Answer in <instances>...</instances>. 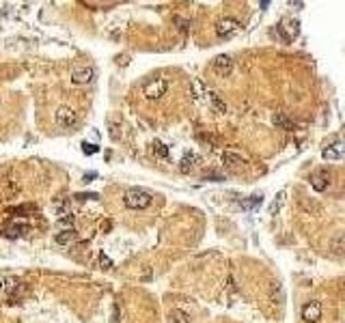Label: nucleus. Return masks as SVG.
Returning a JSON list of instances; mask_svg holds the SVG:
<instances>
[{
  "label": "nucleus",
  "instance_id": "obj_1",
  "mask_svg": "<svg viewBox=\"0 0 345 323\" xmlns=\"http://www.w3.org/2000/svg\"><path fill=\"white\" fill-rule=\"evenodd\" d=\"M153 196L143 187H129V190L123 194V203H126L127 209H147L151 205Z\"/></svg>",
  "mask_w": 345,
  "mask_h": 323
},
{
  "label": "nucleus",
  "instance_id": "obj_2",
  "mask_svg": "<svg viewBox=\"0 0 345 323\" xmlns=\"http://www.w3.org/2000/svg\"><path fill=\"white\" fill-rule=\"evenodd\" d=\"M166 91H168V82L164 80V78H156V80L145 84L143 93L147 99H162L164 95H166Z\"/></svg>",
  "mask_w": 345,
  "mask_h": 323
},
{
  "label": "nucleus",
  "instance_id": "obj_3",
  "mask_svg": "<svg viewBox=\"0 0 345 323\" xmlns=\"http://www.w3.org/2000/svg\"><path fill=\"white\" fill-rule=\"evenodd\" d=\"M214 73L220 78H227L229 73L233 71V58L229 56V54H218L216 58H214V65H212Z\"/></svg>",
  "mask_w": 345,
  "mask_h": 323
},
{
  "label": "nucleus",
  "instance_id": "obj_4",
  "mask_svg": "<svg viewBox=\"0 0 345 323\" xmlns=\"http://www.w3.org/2000/svg\"><path fill=\"white\" fill-rule=\"evenodd\" d=\"M239 31V22L236 17H224V19H220L218 22V26H216V34L220 39H227V37H231V34H236Z\"/></svg>",
  "mask_w": 345,
  "mask_h": 323
},
{
  "label": "nucleus",
  "instance_id": "obj_5",
  "mask_svg": "<svg viewBox=\"0 0 345 323\" xmlns=\"http://www.w3.org/2000/svg\"><path fill=\"white\" fill-rule=\"evenodd\" d=\"M54 119H56V123L61 127H73V125H76V121H78L76 112H73L69 106H61V108H58V110L54 112Z\"/></svg>",
  "mask_w": 345,
  "mask_h": 323
},
{
  "label": "nucleus",
  "instance_id": "obj_6",
  "mask_svg": "<svg viewBox=\"0 0 345 323\" xmlns=\"http://www.w3.org/2000/svg\"><path fill=\"white\" fill-rule=\"evenodd\" d=\"M319 317H322V304L317 300L307 302L302 308V319L307 323H315V321H319Z\"/></svg>",
  "mask_w": 345,
  "mask_h": 323
},
{
  "label": "nucleus",
  "instance_id": "obj_7",
  "mask_svg": "<svg viewBox=\"0 0 345 323\" xmlns=\"http://www.w3.org/2000/svg\"><path fill=\"white\" fill-rule=\"evenodd\" d=\"M95 78V69L93 67H76L72 71V82L73 84H89Z\"/></svg>",
  "mask_w": 345,
  "mask_h": 323
},
{
  "label": "nucleus",
  "instance_id": "obj_8",
  "mask_svg": "<svg viewBox=\"0 0 345 323\" xmlns=\"http://www.w3.org/2000/svg\"><path fill=\"white\" fill-rule=\"evenodd\" d=\"M222 164H224V168H229L231 172H237V170H242V168L246 166L244 157H239L237 153H231V151H227L222 155Z\"/></svg>",
  "mask_w": 345,
  "mask_h": 323
},
{
  "label": "nucleus",
  "instance_id": "obj_9",
  "mask_svg": "<svg viewBox=\"0 0 345 323\" xmlns=\"http://www.w3.org/2000/svg\"><path fill=\"white\" fill-rule=\"evenodd\" d=\"M298 33H300V24L296 22V19L287 22L285 26H278V34H281L283 41H287V43H291L293 39L298 37Z\"/></svg>",
  "mask_w": 345,
  "mask_h": 323
},
{
  "label": "nucleus",
  "instance_id": "obj_10",
  "mask_svg": "<svg viewBox=\"0 0 345 323\" xmlns=\"http://www.w3.org/2000/svg\"><path fill=\"white\" fill-rule=\"evenodd\" d=\"M311 186H313L315 192H326L328 186H330V175H328V170L315 172V175L311 177Z\"/></svg>",
  "mask_w": 345,
  "mask_h": 323
},
{
  "label": "nucleus",
  "instance_id": "obj_11",
  "mask_svg": "<svg viewBox=\"0 0 345 323\" xmlns=\"http://www.w3.org/2000/svg\"><path fill=\"white\" fill-rule=\"evenodd\" d=\"M268 300L272 302L274 306H281L283 302H285V291H283V287L278 285V282H272V285H270V289H268Z\"/></svg>",
  "mask_w": 345,
  "mask_h": 323
},
{
  "label": "nucleus",
  "instance_id": "obj_12",
  "mask_svg": "<svg viewBox=\"0 0 345 323\" xmlns=\"http://www.w3.org/2000/svg\"><path fill=\"white\" fill-rule=\"evenodd\" d=\"M330 252H332L334 256H343L345 255V231L337 233V235L332 237V241H330Z\"/></svg>",
  "mask_w": 345,
  "mask_h": 323
},
{
  "label": "nucleus",
  "instance_id": "obj_13",
  "mask_svg": "<svg viewBox=\"0 0 345 323\" xmlns=\"http://www.w3.org/2000/svg\"><path fill=\"white\" fill-rule=\"evenodd\" d=\"M272 121H274V125L285 129V132H293V129H296V123H293L285 112H276V114L272 117Z\"/></svg>",
  "mask_w": 345,
  "mask_h": 323
},
{
  "label": "nucleus",
  "instance_id": "obj_14",
  "mask_svg": "<svg viewBox=\"0 0 345 323\" xmlns=\"http://www.w3.org/2000/svg\"><path fill=\"white\" fill-rule=\"evenodd\" d=\"M76 239H78V235H76L73 228H65V231H61L56 237H54V241H56L58 246H67V243H73Z\"/></svg>",
  "mask_w": 345,
  "mask_h": 323
},
{
  "label": "nucleus",
  "instance_id": "obj_15",
  "mask_svg": "<svg viewBox=\"0 0 345 323\" xmlns=\"http://www.w3.org/2000/svg\"><path fill=\"white\" fill-rule=\"evenodd\" d=\"M207 95H209V103H212V108H214V110H216L218 114H224V112H227V103L220 99V95H218L216 91H207Z\"/></svg>",
  "mask_w": 345,
  "mask_h": 323
},
{
  "label": "nucleus",
  "instance_id": "obj_16",
  "mask_svg": "<svg viewBox=\"0 0 345 323\" xmlns=\"http://www.w3.org/2000/svg\"><path fill=\"white\" fill-rule=\"evenodd\" d=\"M28 231H31V226H26V224H13V226L4 228L2 235L4 237H11V239H13V237H22L24 233H28Z\"/></svg>",
  "mask_w": 345,
  "mask_h": 323
},
{
  "label": "nucleus",
  "instance_id": "obj_17",
  "mask_svg": "<svg viewBox=\"0 0 345 323\" xmlns=\"http://www.w3.org/2000/svg\"><path fill=\"white\" fill-rule=\"evenodd\" d=\"M343 155V145H332L324 149V160H339Z\"/></svg>",
  "mask_w": 345,
  "mask_h": 323
},
{
  "label": "nucleus",
  "instance_id": "obj_18",
  "mask_svg": "<svg viewBox=\"0 0 345 323\" xmlns=\"http://www.w3.org/2000/svg\"><path fill=\"white\" fill-rule=\"evenodd\" d=\"M168 323H190V317L182 310V308H175L171 315H168Z\"/></svg>",
  "mask_w": 345,
  "mask_h": 323
},
{
  "label": "nucleus",
  "instance_id": "obj_19",
  "mask_svg": "<svg viewBox=\"0 0 345 323\" xmlns=\"http://www.w3.org/2000/svg\"><path fill=\"white\" fill-rule=\"evenodd\" d=\"M197 162H199V157H197V155H192V153H188V155L182 160V166H179V170H182V172H190V170L194 168V164H197Z\"/></svg>",
  "mask_w": 345,
  "mask_h": 323
},
{
  "label": "nucleus",
  "instance_id": "obj_20",
  "mask_svg": "<svg viewBox=\"0 0 345 323\" xmlns=\"http://www.w3.org/2000/svg\"><path fill=\"white\" fill-rule=\"evenodd\" d=\"M151 149H153V155H156V157H168V147H166V145H162L160 140L153 142Z\"/></svg>",
  "mask_w": 345,
  "mask_h": 323
},
{
  "label": "nucleus",
  "instance_id": "obj_21",
  "mask_svg": "<svg viewBox=\"0 0 345 323\" xmlns=\"http://www.w3.org/2000/svg\"><path fill=\"white\" fill-rule=\"evenodd\" d=\"M201 91H203L201 82H192V84H190V95H192V99H199V97H201Z\"/></svg>",
  "mask_w": 345,
  "mask_h": 323
},
{
  "label": "nucleus",
  "instance_id": "obj_22",
  "mask_svg": "<svg viewBox=\"0 0 345 323\" xmlns=\"http://www.w3.org/2000/svg\"><path fill=\"white\" fill-rule=\"evenodd\" d=\"M281 203H283V192L276 194V198H274L272 207H270V213H272V216H276V211H278V207H281Z\"/></svg>",
  "mask_w": 345,
  "mask_h": 323
},
{
  "label": "nucleus",
  "instance_id": "obj_23",
  "mask_svg": "<svg viewBox=\"0 0 345 323\" xmlns=\"http://www.w3.org/2000/svg\"><path fill=\"white\" fill-rule=\"evenodd\" d=\"M175 24H179V31H182V33H188V26H190L188 19H183V17H175Z\"/></svg>",
  "mask_w": 345,
  "mask_h": 323
},
{
  "label": "nucleus",
  "instance_id": "obj_24",
  "mask_svg": "<svg viewBox=\"0 0 345 323\" xmlns=\"http://www.w3.org/2000/svg\"><path fill=\"white\" fill-rule=\"evenodd\" d=\"M99 265H102L104 270H110V267H112V261H110L106 255H99Z\"/></svg>",
  "mask_w": 345,
  "mask_h": 323
},
{
  "label": "nucleus",
  "instance_id": "obj_25",
  "mask_svg": "<svg viewBox=\"0 0 345 323\" xmlns=\"http://www.w3.org/2000/svg\"><path fill=\"white\" fill-rule=\"evenodd\" d=\"M82 151L87 153V155H91V153H97L99 149L95 147V145H89V142H82Z\"/></svg>",
  "mask_w": 345,
  "mask_h": 323
},
{
  "label": "nucleus",
  "instance_id": "obj_26",
  "mask_svg": "<svg viewBox=\"0 0 345 323\" xmlns=\"http://www.w3.org/2000/svg\"><path fill=\"white\" fill-rule=\"evenodd\" d=\"M9 289V285H7V280H2V278H0V295H4V291Z\"/></svg>",
  "mask_w": 345,
  "mask_h": 323
},
{
  "label": "nucleus",
  "instance_id": "obj_27",
  "mask_svg": "<svg viewBox=\"0 0 345 323\" xmlns=\"http://www.w3.org/2000/svg\"><path fill=\"white\" fill-rule=\"evenodd\" d=\"M72 222H73L72 216H69V218H61V224H72Z\"/></svg>",
  "mask_w": 345,
  "mask_h": 323
},
{
  "label": "nucleus",
  "instance_id": "obj_28",
  "mask_svg": "<svg viewBox=\"0 0 345 323\" xmlns=\"http://www.w3.org/2000/svg\"><path fill=\"white\" fill-rule=\"evenodd\" d=\"M78 198H97V194H78Z\"/></svg>",
  "mask_w": 345,
  "mask_h": 323
}]
</instances>
